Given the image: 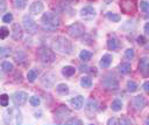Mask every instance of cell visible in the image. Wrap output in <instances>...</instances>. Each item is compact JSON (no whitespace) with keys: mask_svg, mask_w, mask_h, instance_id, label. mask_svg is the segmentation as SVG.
<instances>
[{"mask_svg":"<svg viewBox=\"0 0 149 125\" xmlns=\"http://www.w3.org/2000/svg\"><path fill=\"white\" fill-rule=\"evenodd\" d=\"M120 8L122 10L123 13L129 14V13L135 12V4L133 0H122L120 4Z\"/></svg>","mask_w":149,"mask_h":125,"instance_id":"ba28073f","label":"cell"},{"mask_svg":"<svg viewBox=\"0 0 149 125\" xmlns=\"http://www.w3.org/2000/svg\"><path fill=\"white\" fill-rule=\"evenodd\" d=\"M144 31H146L147 33H149V22H147V24L144 25Z\"/></svg>","mask_w":149,"mask_h":125,"instance_id":"ee69618b","label":"cell"},{"mask_svg":"<svg viewBox=\"0 0 149 125\" xmlns=\"http://www.w3.org/2000/svg\"><path fill=\"white\" fill-rule=\"evenodd\" d=\"M12 34H13L14 40H19V39L22 38V29L19 26V24H14L13 25V33Z\"/></svg>","mask_w":149,"mask_h":125,"instance_id":"e0dca14e","label":"cell"},{"mask_svg":"<svg viewBox=\"0 0 149 125\" xmlns=\"http://www.w3.org/2000/svg\"><path fill=\"white\" fill-rule=\"evenodd\" d=\"M119 71L122 74V75H126L130 71V63L128 62H122L120 66H119Z\"/></svg>","mask_w":149,"mask_h":125,"instance_id":"44dd1931","label":"cell"},{"mask_svg":"<svg viewBox=\"0 0 149 125\" xmlns=\"http://www.w3.org/2000/svg\"><path fill=\"white\" fill-rule=\"evenodd\" d=\"M107 47H108V49H112V50L118 49L120 47V42H119V40L117 38H111L107 41Z\"/></svg>","mask_w":149,"mask_h":125,"instance_id":"ac0fdd59","label":"cell"},{"mask_svg":"<svg viewBox=\"0 0 149 125\" xmlns=\"http://www.w3.org/2000/svg\"><path fill=\"white\" fill-rule=\"evenodd\" d=\"M1 69H3V71L4 73H12L13 71V69H14V66L11 63V62H8V61H4L3 63H1Z\"/></svg>","mask_w":149,"mask_h":125,"instance_id":"ffe728a7","label":"cell"},{"mask_svg":"<svg viewBox=\"0 0 149 125\" xmlns=\"http://www.w3.org/2000/svg\"><path fill=\"white\" fill-rule=\"evenodd\" d=\"M74 73H76V69H74L73 67H71V66H65L62 69V74L66 77H71L72 75H74Z\"/></svg>","mask_w":149,"mask_h":125,"instance_id":"d6986e66","label":"cell"},{"mask_svg":"<svg viewBox=\"0 0 149 125\" xmlns=\"http://www.w3.org/2000/svg\"><path fill=\"white\" fill-rule=\"evenodd\" d=\"M140 8L143 11V12H148L149 11V3H147V1H140Z\"/></svg>","mask_w":149,"mask_h":125,"instance_id":"d590c367","label":"cell"},{"mask_svg":"<svg viewBox=\"0 0 149 125\" xmlns=\"http://www.w3.org/2000/svg\"><path fill=\"white\" fill-rule=\"evenodd\" d=\"M146 124H148V125H149V115H148V117H147V119H146Z\"/></svg>","mask_w":149,"mask_h":125,"instance_id":"bcb514c9","label":"cell"},{"mask_svg":"<svg viewBox=\"0 0 149 125\" xmlns=\"http://www.w3.org/2000/svg\"><path fill=\"white\" fill-rule=\"evenodd\" d=\"M103 84H104V87L106 88V89H110V90H117L118 89V87H119V83H118V80L113 76H107L105 80H104V82H103Z\"/></svg>","mask_w":149,"mask_h":125,"instance_id":"9c48e42d","label":"cell"},{"mask_svg":"<svg viewBox=\"0 0 149 125\" xmlns=\"http://www.w3.org/2000/svg\"><path fill=\"white\" fill-rule=\"evenodd\" d=\"M56 91L61 95H68L69 94V87L64 83H59L57 87H56Z\"/></svg>","mask_w":149,"mask_h":125,"instance_id":"7402d4cb","label":"cell"},{"mask_svg":"<svg viewBox=\"0 0 149 125\" xmlns=\"http://www.w3.org/2000/svg\"><path fill=\"white\" fill-rule=\"evenodd\" d=\"M29 103H30L32 106H39L41 104V101H40V98L37 96H33V97H30Z\"/></svg>","mask_w":149,"mask_h":125,"instance_id":"4dcf8cb0","label":"cell"},{"mask_svg":"<svg viewBox=\"0 0 149 125\" xmlns=\"http://www.w3.org/2000/svg\"><path fill=\"white\" fill-rule=\"evenodd\" d=\"M43 8H44V6H43V4L41 1H35V3H33L30 5L29 13H30V15H37V14L43 12Z\"/></svg>","mask_w":149,"mask_h":125,"instance_id":"30bf717a","label":"cell"},{"mask_svg":"<svg viewBox=\"0 0 149 125\" xmlns=\"http://www.w3.org/2000/svg\"><path fill=\"white\" fill-rule=\"evenodd\" d=\"M22 24H23V28L29 34H35L37 32V25L30 15H25L22 18Z\"/></svg>","mask_w":149,"mask_h":125,"instance_id":"8992f818","label":"cell"},{"mask_svg":"<svg viewBox=\"0 0 149 125\" xmlns=\"http://www.w3.org/2000/svg\"><path fill=\"white\" fill-rule=\"evenodd\" d=\"M70 103H71V105L73 106V109H76V110H79V109H82V106L84 105V98H83V96H76V97H73V98H71L70 99Z\"/></svg>","mask_w":149,"mask_h":125,"instance_id":"5bb4252c","label":"cell"},{"mask_svg":"<svg viewBox=\"0 0 149 125\" xmlns=\"http://www.w3.org/2000/svg\"><path fill=\"white\" fill-rule=\"evenodd\" d=\"M119 123H120V120H118L117 118H111V119L107 120V124H108V125H112V124H119Z\"/></svg>","mask_w":149,"mask_h":125,"instance_id":"f35d334b","label":"cell"},{"mask_svg":"<svg viewBox=\"0 0 149 125\" xmlns=\"http://www.w3.org/2000/svg\"><path fill=\"white\" fill-rule=\"evenodd\" d=\"M52 49L59 54H70L72 50V45L64 36H58L52 42Z\"/></svg>","mask_w":149,"mask_h":125,"instance_id":"3957f363","label":"cell"},{"mask_svg":"<svg viewBox=\"0 0 149 125\" xmlns=\"http://www.w3.org/2000/svg\"><path fill=\"white\" fill-rule=\"evenodd\" d=\"M37 75H39V71L36 69H30L27 74V80L29 82H34L36 78H37Z\"/></svg>","mask_w":149,"mask_h":125,"instance_id":"603a6c76","label":"cell"},{"mask_svg":"<svg viewBox=\"0 0 149 125\" xmlns=\"http://www.w3.org/2000/svg\"><path fill=\"white\" fill-rule=\"evenodd\" d=\"M136 40H137V43H139V45H141V46L146 45V38H144V36L141 35V36H139Z\"/></svg>","mask_w":149,"mask_h":125,"instance_id":"74e56055","label":"cell"},{"mask_svg":"<svg viewBox=\"0 0 149 125\" xmlns=\"http://www.w3.org/2000/svg\"><path fill=\"white\" fill-rule=\"evenodd\" d=\"M125 56H126L128 60H133V59H134V56H135L134 49H132V48H128V49L125 52Z\"/></svg>","mask_w":149,"mask_h":125,"instance_id":"d6a6232c","label":"cell"},{"mask_svg":"<svg viewBox=\"0 0 149 125\" xmlns=\"http://www.w3.org/2000/svg\"><path fill=\"white\" fill-rule=\"evenodd\" d=\"M90 69H91V68H89V67H86V66H81V70H82V71L89 73V71H90Z\"/></svg>","mask_w":149,"mask_h":125,"instance_id":"7bdbcfd3","label":"cell"},{"mask_svg":"<svg viewBox=\"0 0 149 125\" xmlns=\"http://www.w3.org/2000/svg\"><path fill=\"white\" fill-rule=\"evenodd\" d=\"M132 105H133V108L135 109V110H142L143 108H144V105H146V101H144V98L142 97V96H135L133 99H132Z\"/></svg>","mask_w":149,"mask_h":125,"instance_id":"7c38bea8","label":"cell"},{"mask_svg":"<svg viewBox=\"0 0 149 125\" xmlns=\"http://www.w3.org/2000/svg\"><path fill=\"white\" fill-rule=\"evenodd\" d=\"M146 48H147V50H149V45H147V46H146Z\"/></svg>","mask_w":149,"mask_h":125,"instance_id":"7dc6e473","label":"cell"},{"mask_svg":"<svg viewBox=\"0 0 149 125\" xmlns=\"http://www.w3.org/2000/svg\"><path fill=\"white\" fill-rule=\"evenodd\" d=\"M14 4L18 10H23L27 6V0H15Z\"/></svg>","mask_w":149,"mask_h":125,"instance_id":"83f0119b","label":"cell"},{"mask_svg":"<svg viewBox=\"0 0 149 125\" xmlns=\"http://www.w3.org/2000/svg\"><path fill=\"white\" fill-rule=\"evenodd\" d=\"M104 1H105L106 4H111V3L113 1V0H104Z\"/></svg>","mask_w":149,"mask_h":125,"instance_id":"f6af8a7d","label":"cell"},{"mask_svg":"<svg viewBox=\"0 0 149 125\" xmlns=\"http://www.w3.org/2000/svg\"><path fill=\"white\" fill-rule=\"evenodd\" d=\"M68 33L72 38H81L85 33L84 25L81 24V22H74V24H72L68 27Z\"/></svg>","mask_w":149,"mask_h":125,"instance_id":"5b68a950","label":"cell"},{"mask_svg":"<svg viewBox=\"0 0 149 125\" xmlns=\"http://www.w3.org/2000/svg\"><path fill=\"white\" fill-rule=\"evenodd\" d=\"M28 99V94L25 91H17L12 95V101L15 105H23Z\"/></svg>","mask_w":149,"mask_h":125,"instance_id":"52a82bcc","label":"cell"},{"mask_svg":"<svg viewBox=\"0 0 149 125\" xmlns=\"http://www.w3.org/2000/svg\"><path fill=\"white\" fill-rule=\"evenodd\" d=\"M111 108H112L113 111H120V110L122 109V102H121L120 99H114V101L112 102Z\"/></svg>","mask_w":149,"mask_h":125,"instance_id":"4316f807","label":"cell"},{"mask_svg":"<svg viewBox=\"0 0 149 125\" xmlns=\"http://www.w3.org/2000/svg\"><path fill=\"white\" fill-rule=\"evenodd\" d=\"M81 85H82L83 88H90V87L92 85V80H91V77H89V76L82 77V80H81Z\"/></svg>","mask_w":149,"mask_h":125,"instance_id":"d4e9b609","label":"cell"},{"mask_svg":"<svg viewBox=\"0 0 149 125\" xmlns=\"http://www.w3.org/2000/svg\"><path fill=\"white\" fill-rule=\"evenodd\" d=\"M127 88H128V90H129L130 92H134V91L137 90V84H136L134 81H128V82H127Z\"/></svg>","mask_w":149,"mask_h":125,"instance_id":"f546056e","label":"cell"},{"mask_svg":"<svg viewBox=\"0 0 149 125\" xmlns=\"http://www.w3.org/2000/svg\"><path fill=\"white\" fill-rule=\"evenodd\" d=\"M3 120L5 124L7 125H20L22 123V113L19 109L17 108H12L8 109L4 116H3Z\"/></svg>","mask_w":149,"mask_h":125,"instance_id":"6da1fadb","label":"cell"},{"mask_svg":"<svg viewBox=\"0 0 149 125\" xmlns=\"http://www.w3.org/2000/svg\"><path fill=\"white\" fill-rule=\"evenodd\" d=\"M10 54H11V49H10V48L1 47V49H0V57H1V59H5V57L8 56Z\"/></svg>","mask_w":149,"mask_h":125,"instance_id":"1f68e13d","label":"cell"},{"mask_svg":"<svg viewBox=\"0 0 149 125\" xmlns=\"http://www.w3.org/2000/svg\"><path fill=\"white\" fill-rule=\"evenodd\" d=\"M0 3H1V8H0V11L4 12L6 8V3H5V0H0Z\"/></svg>","mask_w":149,"mask_h":125,"instance_id":"b9f144b4","label":"cell"},{"mask_svg":"<svg viewBox=\"0 0 149 125\" xmlns=\"http://www.w3.org/2000/svg\"><path fill=\"white\" fill-rule=\"evenodd\" d=\"M66 124H83V122L82 120H79V119H70V120H66L65 122Z\"/></svg>","mask_w":149,"mask_h":125,"instance_id":"8d00e7d4","label":"cell"},{"mask_svg":"<svg viewBox=\"0 0 149 125\" xmlns=\"http://www.w3.org/2000/svg\"><path fill=\"white\" fill-rule=\"evenodd\" d=\"M106 17L108 20H111L112 22H119L121 20V17L119 14H115V13H112V12H108L106 13Z\"/></svg>","mask_w":149,"mask_h":125,"instance_id":"484cf974","label":"cell"},{"mask_svg":"<svg viewBox=\"0 0 149 125\" xmlns=\"http://www.w3.org/2000/svg\"><path fill=\"white\" fill-rule=\"evenodd\" d=\"M139 69L142 75L147 76L149 75V59L148 57H142L139 62Z\"/></svg>","mask_w":149,"mask_h":125,"instance_id":"8fae6325","label":"cell"},{"mask_svg":"<svg viewBox=\"0 0 149 125\" xmlns=\"http://www.w3.org/2000/svg\"><path fill=\"white\" fill-rule=\"evenodd\" d=\"M41 22H42V27L44 31H55L56 28H58L61 24L58 17L51 12L44 13L41 18Z\"/></svg>","mask_w":149,"mask_h":125,"instance_id":"7a4b0ae2","label":"cell"},{"mask_svg":"<svg viewBox=\"0 0 149 125\" xmlns=\"http://www.w3.org/2000/svg\"><path fill=\"white\" fill-rule=\"evenodd\" d=\"M143 90H144L146 94L149 95V82H144L143 83Z\"/></svg>","mask_w":149,"mask_h":125,"instance_id":"ab89813d","label":"cell"},{"mask_svg":"<svg viewBox=\"0 0 149 125\" xmlns=\"http://www.w3.org/2000/svg\"><path fill=\"white\" fill-rule=\"evenodd\" d=\"M12 20H13L12 13H6V14L3 17V22H5V24H10Z\"/></svg>","mask_w":149,"mask_h":125,"instance_id":"e575fe53","label":"cell"},{"mask_svg":"<svg viewBox=\"0 0 149 125\" xmlns=\"http://www.w3.org/2000/svg\"><path fill=\"white\" fill-rule=\"evenodd\" d=\"M37 57L43 63H51L55 60V54L51 49H49L47 47H41L37 50Z\"/></svg>","mask_w":149,"mask_h":125,"instance_id":"277c9868","label":"cell"},{"mask_svg":"<svg viewBox=\"0 0 149 125\" xmlns=\"http://www.w3.org/2000/svg\"><path fill=\"white\" fill-rule=\"evenodd\" d=\"M8 103H10V97L6 94H3L1 97H0V104H1V106H7Z\"/></svg>","mask_w":149,"mask_h":125,"instance_id":"f1b7e54d","label":"cell"},{"mask_svg":"<svg viewBox=\"0 0 149 125\" xmlns=\"http://www.w3.org/2000/svg\"><path fill=\"white\" fill-rule=\"evenodd\" d=\"M79 57H81V60H82V61L86 62V61L91 60V57H92V53H91V52H89V50H82V52H81V54H79Z\"/></svg>","mask_w":149,"mask_h":125,"instance_id":"cb8c5ba5","label":"cell"},{"mask_svg":"<svg viewBox=\"0 0 149 125\" xmlns=\"http://www.w3.org/2000/svg\"><path fill=\"white\" fill-rule=\"evenodd\" d=\"M112 63V55L110 54H105L103 55V57L100 59V62H99V66L101 68H108Z\"/></svg>","mask_w":149,"mask_h":125,"instance_id":"2e32d148","label":"cell"},{"mask_svg":"<svg viewBox=\"0 0 149 125\" xmlns=\"http://www.w3.org/2000/svg\"><path fill=\"white\" fill-rule=\"evenodd\" d=\"M96 15V11L91 6H86L81 11V17L83 18H93Z\"/></svg>","mask_w":149,"mask_h":125,"instance_id":"9a60e30c","label":"cell"},{"mask_svg":"<svg viewBox=\"0 0 149 125\" xmlns=\"http://www.w3.org/2000/svg\"><path fill=\"white\" fill-rule=\"evenodd\" d=\"M85 110H86V113H88V116L90 118L93 117L95 113H96V111L98 110V103L96 101H93V99H90L88 102V105H86V109Z\"/></svg>","mask_w":149,"mask_h":125,"instance_id":"4fadbf2b","label":"cell"},{"mask_svg":"<svg viewBox=\"0 0 149 125\" xmlns=\"http://www.w3.org/2000/svg\"><path fill=\"white\" fill-rule=\"evenodd\" d=\"M8 34H10V31L6 27H1V28H0V38H1L3 40L6 39Z\"/></svg>","mask_w":149,"mask_h":125,"instance_id":"836d02e7","label":"cell"},{"mask_svg":"<svg viewBox=\"0 0 149 125\" xmlns=\"http://www.w3.org/2000/svg\"><path fill=\"white\" fill-rule=\"evenodd\" d=\"M120 123H121V124H132L133 122H132L130 119H126V118H122V119H120Z\"/></svg>","mask_w":149,"mask_h":125,"instance_id":"60d3db41","label":"cell"}]
</instances>
